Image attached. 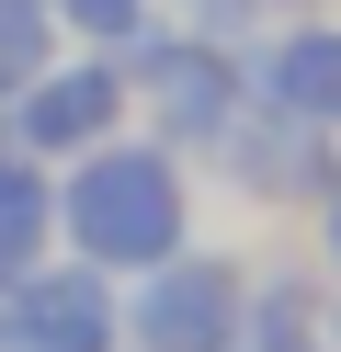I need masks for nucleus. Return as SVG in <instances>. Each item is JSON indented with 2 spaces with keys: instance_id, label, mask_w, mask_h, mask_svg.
<instances>
[{
  "instance_id": "nucleus-4",
  "label": "nucleus",
  "mask_w": 341,
  "mask_h": 352,
  "mask_svg": "<svg viewBox=\"0 0 341 352\" xmlns=\"http://www.w3.org/2000/svg\"><path fill=\"white\" fill-rule=\"evenodd\" d=\"M0 352H125V284L91 261H34L0 284Z\"/></svg>"
},
{
  "instance_id": "nucleus-12",
  "label": "nucleus",
  "mask_w": 341,
  "mask_h": 352,
  "mask_svg": "<svg viewBox=\"0 0 341 352\" xmlns=\"http://www.w3.org/2000/svg\"><path fill=\"white\" fill-rule=\"evenodd\" d=\"M318 250H330V273H341V182H330V216H318Z\"/></svg>"
},
{
  "instance_id": "nucleus-10",
  "label": "nucleus",
  "mask_w": 341,
  "mask_h": 352,
  "mask_svg": "<svg viewBox=\"0 0 341 352\" xmlns=\"http://www.w3.org/2000/svg\"><path fill=\"white\" fill-rule=\"evenodd\" d=\"M57 69V12L45 0H0V102H23Z\"/></svg>"
},
{
  "instance_id": "nucleus-2",
  "label": "nucleus",
  "mask_w": 341,
  "mask_h": 352,
  "mask_svg": "<svg viewBox=\"0 0 341 352\" xmlns=\"http://www.w3.org/2000/svg\"><path fill=\"white\" fill-rule=\"evenodd\" d=\"M114 69H125V91L159 114V148H216L227 125H239L250 102V69L227 46H205V34H136V46H114Z\"/></svg>"
},
{
  "instance_id": "nucleus-8",
  "label": "nucleus",
  "mask_w": 341,
  "mask_h": 352,
  "mask_svg": "<svg viewBox=\"0 0 341 352\" xmlns=\"http://www.w3.org/2000/svg\"><path fill=\"white\" fill-rule=\"evenodd\" d=\"M45 250H57V182H45V160H23L0 137V284L34 273Z\"/></svg>"
},
{
  "instance_id": "nucleus-5",
  "label": "nucleus",
  "mask_w": 341,
  "mask_h": 352,
  "mask_svg": "<svg viewBox=\"0 0 341 352\" xmlns=\"http://www.w3.org/2000/svg\"><path fill=\"white\" fill-rule=\"evenodd\" d=\"M125 102L136 91H125L114 57H57L23 102H0V137H12L23 160H80V148H103L114 125H125Z\"/></svg>"
},
{
  "instance_id": "nucleus-11",
  "label": "nucleus",
  "mask_w": 341,
  "mask_h": 352,
  "mask_svg": "<svg viewBox=\"0 0 341 352\" xmlns=\"http://www.w3.org/2000/svg\"><path fill=\"white\" fill-rule=\"evenodd\" d=\"M45 12H57V34H80L91 57H114V46L148 34V0H45Z\"/></svg>"
},
{
  "instance_id": "nucleus-7",
  "label": "nucleus",
  "mask_w": 341,
  "mask_h": 352,
  "mask_svg": "<svg viewBox=\"0 0 341 352\" xmlns=\"http://www.w3.org/2000/svg\"><path fill=\"white\" fill-rule=\"evenodd\" d=\"M250 102H273V114H296V125L330 137V125H341V23L273 34V46L250 57Z\"/></svg>"
},
{
  "instance_id": "nucleus-1",
  "label": "nucleus",
  "mask_w": 341,
  "mask_h": 352,
  "mask_svg": "<svg viewBox=\"0 0 341 352\" xmlns=\"http://www.w3.org/2000/svg\"><path fill=\"white\" fill-rule=\"evenodd\" d=\"M57 239H68V261H91V273H114V284L159 273L171 250H194V182H182V160L159 137L80 148L68 182H57Z\"/></svg>"
},
{
  "instance_id": "nucleus-9",
  "label": "nucleus",
  "mask_w": 341,
  "mask_h": 352,
  "mask_svg": "<svg viewBox=\"0 0 341 352\" xmlns=\"http://www.w3.org/2000/svg\"><path fill=\"white\" fill-rule=\"evenodd\" d=\"M318 318H330V307H318V284H307V273H273V284H250V329H239V341L318 352Z\"/></svg>"
},
{
  "instance_id": "nucleus-14",
  "label": "nucleus",
  "mask_w": 341,
  "mask_h": 352,
  "mask_svg": "<svg viewBox=\"0 0 341 352\" xmlns=\"http://www.w3.org/2000/svg\"><path fill=\"white\" fill-rule=\"evenodd\" d=\"M239 352H273V341H239Z\"/></svg>"
},
{
  "instance_id": "nucleus-13",
  "label": "nucleus",
  "mask_w": 341,
  "mask_h": 352,
  "mask_svg": "<svg viewBox=\"0 0 341 352\" xmlns=\"http://www.w3.org/2000/svg\"><path fill=\"white\" fill-rule=\"evenodd\" d=\"M318 341H330V352H341V307H330V318H318Z\"/></svg>"
},
{
  "instance_id": "nucleus-3",
  "label": "nucleus",
  "mask_w": 341,
  "mask_h": 352,
  "mask_svg": "<svg viewBox=\"0 0 341 352\" xmlns=\"http://www.w3.org/2000/svg\"><path fill=\"white\" fill-rule=\"evenodd\" d=\"M250 273L227 250H171L159 273L125 284V352H239Z\"/></svg>"
},
{
  "instance_id": "nucleus-6",
  "label": "nucleus",
  "mask_w": 341,
  "mask_h": 352,
  "mask_svg": "<svg viewBox=\"0 0 341 352\" xmlns=\"http://www.w3.org/2000/svg\"><path fill=\"white\" fill-rule=\"evenodd\" d=\"M216 160H227V182L273 193V205H296V193H318V205H330V182H341L330 137H318V125H296V114H273V102H239V125L216 137Z\"/></svg>"
}]
</instances>
